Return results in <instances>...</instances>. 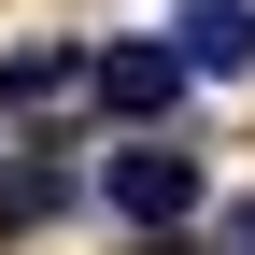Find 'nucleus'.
<instances>
[{
	"instance_id": "1",
	"label": "nucleus",
	"mask_w": 255,
	"mask_h": 255,
	"mask_svg": "<svg viewBox=\"0 0 255 255\" xmlns=\"http://www.w3.org/2000/svg\"><path fill=\"white\" fill-rule=\"evenodd\" d=\"M100 213L170 241L184 213H199V142H114V156H100Z\"/></svg>"
},
{
	"instance_id": "3",
	"label": "nucleus",
	"mask_w": 255,
	"mask_h": 255,
	"mask_svg": "<svg viewBox=\"0 0 255 255\" xmlns=\"http://www.w3.org/2000/svg\"><path fill=\"white\" fill-rule=\"evenodd\" d=\"M170 43H184V71L241 85V71H255V0H184V28H170Z\"/></svg>"
},
{
	"instance_id": "6",
	"label": "nucleus",
	"mask_w": 255,
	"mask_h": 255,
	"mask_svg": "<svg viewBox=\"0 0 255 255\" xmlns=\"http://www.w3.org/2000/svg\"><path fill=\"white\" fill-rule=\"evenodd\" d=\"M213 255H255V199H227V227H213Z\"/></svg>"
},
{
	"instance_id": "7",
	"label": "nucleus",
	"mask_w": 255,
	"mask_h": 255,
	"mask_svg": "<svg viewBox=\"0 0 255 255\" xmlns=\"http://www.w3.org/2000/svg\"><path fill=\"white\" fill-rule=\"evenodd\" d=\"M156 255H199V241H156Z\"/></svg>"
},
{
	"instance_id": "2",
	"label": "nucleus",
	"mask_w": 255,
	"mask_h": 255,
	"mask_svg": "<svg viewBox=\"0 0 255 255\" xmlns=\"http://www.w3.org/2000/svg\"><path fill=\"white\" fill-rule=\"evenodd\" d=\"M85 85H100L114 128H156V114L184 100V43H100V57H85Z\"/></svg>"
},
{
	"instance_id": "4",
	"label": "nucleus",
	"mask_w": 255,
	"mask_h": 255,
	"mask_svg": "<svg viewBox=\"0 0 255 255\" xmlns=\"http://www.w3.org/2000/svg\"><path fill=\"white\" fill-rule=\"evenodd\" d=\"M57 199H71V156H14L0 170V227H43Z\"/></svg>"
},
{
	"instance_id": "5",
	"label": "nucleus",
	"mask_w": 255,
	"mask_h": 255,
	"mask_svg": "<svg viewBox=\"0 0 255 255\" xmlns=\"http://www.w3.org/2000/svg\"><path fill=\"white\" fill-rule=\"evenodd\" d=\"M71 71H85L71 43H28V57H0V114H28V100H43V85H71Z\"/></svg>"
}]
</instances>
